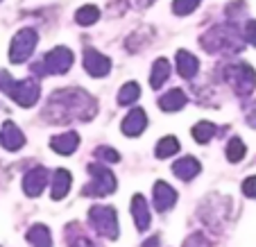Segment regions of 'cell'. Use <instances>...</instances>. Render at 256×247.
Here are the masks:
<instances>
[{"mask_svg": "<svg viewBox=\"0 0 256 247\" xmlns=\"http://www.w3.org/2000/svg\"><path fill=\"white\" fill-rule=\"evenodd\" d=\"M34 44H36V32L34 30H23L14 36V44H12V59L16 64L23 62V59L30 57V52L34 50Z\"/></svg>", "mask_w": 256, "mask_h": 247, "instance_id": "cell-1", "label": "cell"}, {"mask_svg": "<svg viewBox=\"0 0 256 247\" xmlns=\"http://www.w3.org/2000/svg\"><path fill=\"white\" fill-rule=\"evenodd\" d=\"M46 64H48V68L54 70V73H64L72 64V54H70V50H66V48H57L46 57Z\"/></svg>", "mask_w": 256, "mask_h": 247, "instance_id": "cell-2", "label": "cell"}, {"mask_svg": "<svg viewBox=\"0 0 256 247\" xmlns=\"http://www.w3.org/2000/svg\"><path fill=\"white\" fill-rule=\"evenodd\" d=\"M86 70L93 75H104L106 70H109V59L98 54V52H93V50H88L86 52Z\"/></svg>", "mask_w": 256, "mask_h": 247, "instance_id": "cell-3", "label": "cell"}, {"mask_svg": "<svg viewBox=\"0 0 256 247\" xmlns=\"http://www.w3.org/2000/svg\"><path fill=\"white\" fill-rule=\"evenodd\" d=\"M177 59H179V73L186 75V78L195 75V70H198V62H195L193 54H188V52H179V54H177Z\"/></svg>", "mask_w": 256, "mask_h": 247, "instance_id": "cell-4", "label": "cell"}, {"mask_svg": "<svg viewBox=\"0 0 256 247\" xmlns=\"http://www.w3.org/2000/svg\"><path fill=\"white\" fill-rule=\"evenodd\" d=\"M75 18H78L80 25H91V23H96V20L100 18V12H98V7L86 5V7H82V10L75 14Z\"/></svg>", "mask_w": 256, "mask_h": 247, "instance_id": "cell-5", "label": "cell"}, {"mask_svg": "<svg viewBox=\"0 0 256 247\" xmlns=\"http://www.w3.org/2000/svg\"><path fill=\"white\" fill-rule=\"evenodd\" d=\"M168 62L166 59H156V64H154V73H152V84L154 86H159L161 84V80H166L168 78Z\"/></svg>", "mask_w": 256, "mask_h": 247, "instance_id": "cell-6", "label": "cell"}, {"mask_svg": "<svg viewBox=\"0 0 256 247\" xmlns=\"http://www.w3.org/2000/svg\"><path fill=\"white\" fill-rule=\"evenodd\" d=\"M198 5H200V0H174L172 7H174V14L186 16V14H190Z\"/></svg>", "mask_w": 256, "mask_h": 247, "instance_id": "cell-7", "label": "cell"}, {"mask_svg": "<svg viewBox=\"0 0 256 247\" xmlns=\"http://www.w3.org/2000/svg\"><path fill=\"white\" fill-rule=\"evenodd\" d=\"M247 41L256 46V23H250V25H247Z\"/></svg>", "mask_w": 256, "mask_h": 247, "instance_id": "cell-8", "label": "cell"}, {"mask_svg": "<svg viewBox=\"0 0 256 247\" xmlns=\"http://www.w3.org/2000/svg\"><path fill=\"white\" fill-rule=\"evenodd\" d=\"M154 0H132V5L136 7V10H143V7H148V5H152Z\"/></svg>", "mask_w": 256, "mask_h": 247, "instance_id": "cell-9", "label": "cell"}]
</instances>
